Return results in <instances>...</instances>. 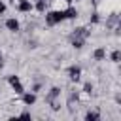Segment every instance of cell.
<instances>
[{
	"label": "cell",
	"mask_w": 121,
	"mask_h": 121,
	"mask_svg": "<svg viewBox=\"0 0 121 121\" xmlns=\"http://www.w3.org/2000/svg\"><path fill=\"white\" fill-rule=\"evenodd\" d=\"M9 2H13V4H15V0H9Z\"/></svg>",
	"instance_id": "obj_32"
},
{
	"label": "cell",
	"mask_w": 121,
	"mask_h": 121,
	"mask_svg": "<svg viewBox=\"0 0 121 121\" xmlns=\"http://www.w3.org/2000/svg\"><path fill=\"white\" fill-rule=\"evenodd\" d=\"M119 59H121V51H119V49H113V51L110 53V60H112V62H119Z\"/></svg>",
	"instance_id": "obj_19"
},
{
	"label": "cell",
	"mask_w": 121,
	"mask_h": 121,
	"mask_svg": "<svg viewBox=\"0 0 121 121\" xmlns=\"http://www.w3.org/2000/svg\"><path fill=\"white\" fill-rule=\"evenodd\" d=\"M93 59L95 60H104L106 59V47H96L93 51Z\"/></svg>",
	"instance_id": "obj_13"
},
{
	"label": "cell",
	"mask_w": 121,
	"mask_h": 121,
	"mask_svg": "<svg viewBox=\"0 0 121 121\" xmlns=\"http://www.w3.org/2000/svg\"><path fill=\"white\" fill-rule=\"evenodd\" d=\"M19 115H21V117H25V119H30V112H26V110H25V112H21Z\"/></svg>",
	"instance_id": "obj_25"
},
{
	"label": "cell",
	"mask_w": 121,
	"mask_h": 121,
	"mask_svg": "<svg viewBox=\"0 0 121 121\" xmlns=\"http://www.w3.org/2000/svg\"><path fill=\"white\" fill-rule=\"evenodd\" d=\"M85 42H87V40H79V38H72V40H70V45H72L74 49H81V47L85 45Z\"/></svg>",
	"instance_id": "obj_16"
},
{
	"label": "cell",
	"mask_w": 121,
	"mask_h": 121,
	"mask_svg": "<svg viewBox=\"0 0 121 121\" xmlns=\"http://www.w3.org/2000/svg\"><path fill=\"white\" fill-rule=\"evenodd\" d=\"M64 2H66V4H72V2H74V0H64Z\"/></svg>",
	"instance_id": "obj_29"
},
{
	"label": "cell",
	"mask_w": 121,
	"mask_h": 121,
	"mask_svg": "<svg viewBox=\"0 0 121 121\" xmlns=\"http://www.w3.org/2000/svg\"><path fill=\"white\" fill-rule=\"evenodd\" d=\"M74 2H81V0H74Z\"/></svg>",
	"instance_id": "obj_31"
},
{
	"label": "cell",
	"mask_w": 121,
	"mask_h": 121,
	"mask_svg": "<svg viewBox=\"0 0 121 121\" xmlns=\"http://www.w3.org/2000/svg\"><path fill=\"white\" fill-rule=\"evenodd\" d=\"M98 119H100V112L96 110H89L85 113V121H98Z\"/></svg>",
	"instance_id": "obj_14"
},
{
	"label": "cell",
	"mask_w": 121,
	"mask_h": 121,
	"mask_svg": "<svg viewBox=\"0 0 121 121\" xmlns=\"http://www.w3.org/2000/svg\"><path fill=\"white\" fill-rule=\"evenodd\" d=\"M2 66H4V57L0 59V68H2Z\"/></svg>",
	"instance_id": "obj_28"
},
{
	"label": "cell",
	"mask_w": 121,
	"mask_h": 121,
	"mask_svg": "<svg viewBox=\"0 0 121 121\" xmlns=\"http://www.w3.org/2000/svg\"><path fill=\"white\" fill-rule=\"evenodd\" d=\"M40 91H42V81H36L32 85V93H40Z\"/></svg>",
	"instance_id": "obj_22"
},
{
	"label": "cell",
	"mask_w": 121,
	"mask_h": 121,
	"mask_svg": "<svg viewBox=\"0 0 121 121\" xmlns=\"http://www.w3.org/2000/svg\"><path fill=\"white\" fill-rule=\"evenodd\" d=\"M64 21V13L59 11V9H49L45 11V25L47 26H57Z\"/></svg>",
	"instance_id": "obj_1"
},
{
	"label": "cell",
	"mask_w": 121,
	"mask_h": 121,
	"mask_svg": "<svg viewBox=\"0 0 121 121\" xmlns=\"http://www.w3.org/2000/svg\"><path fill=\"white\" fill-rule=\"evenodd\" d=\"M0 59H2V49H0Z\"/></svg>",
	"instance_id": "obj_30"
},
{
	"label": "cell",
	"mask_w": 121,
	"mask_h": 121,
	"mask_svg": "<svg viewBox=\"0 0 121 121\" xmlns=\"http://www.w3.org/2000/svg\"><path fill=\"white\" fill-rule=\"evenodd\" d=\"M115 102H117V104L121 102V95H119V93H115Z\"/></svg>",
	"instance_id": "obj_26"
},
{
	"label": "cell",
	"mask_w": 121,
	"mask_h": 121,
	"mask_svg": "<svg viewBox=\"0 0 121 121\" xmlns=\"http://www.w3.org/2000/svg\"><path fill=\"white\" fill-rule=\"evenodd\" d=\"M4 25H6V28H8L9 32H19V30H21V23H19L15 17L6 19V23H4Z\"/></svg>",
	"instance_id": "obj_8"
},
{
	"label": "cell",
	"mask_w": 121,
	"mask_h": 121,
	"mask_svg": "<svg viewBox=\"0 0 121 121\" xmlns=\"http://www.w3.org/2000/svg\"><path fill=\"white\" fill-rule=\"evenodd\" d=\"M51 98H60V87H51L49 93L45 95V102H49Z\"/></svg>",
	"instance_id": "obj_12"
},
{
	"label": "cell",
	"mask_w": 121,
	"mask_h": 121,
	"mask_svg": "<svg viewBox=\"0 0 121 121\" xmlns=\"http://www.w3.org/2000/svg\"><path fill=\"white\" fill-rule=\"evenodd\" d=\"M15 8L19 13H30L34 9V4L30 0H15Z\"/></svg>",
	"instance_id": "obj_6"
},
{
	"label": "cell",
	"mask_w": 121,
	"mask_h": 121,
	"mask_svg": "<svg viewBox=\"0 0 121 121\" xmlns=\"http://www.w3.org/2000/svg\"><path fill=\"white\" fill-rule=\"evenodd\" d=\"M89 36H91V30H89V26H76V28H72V32L68 34V40H72V38L87 40Z\"/></svg>",
	"instance_id": "obj_2"
},
{
	"label": "cell",
	"mask_w": 121,
	"mask_h": 121,
	"mask_svg": "<svg viewBox=\"0 0 121 121\" xmlns=\"http://www.w3.org/2000/svg\"><path fill=\"white\" fill-rule=\"evenodd\" d=\"M8 83H9V87H11L17 95H23V93H25V87H23V83H21L19 76H15V74L8 76Z\"/></svg>",
	"instance_id": "obj_3"
},
{
	"label": "cell",
	"mask_w": 121,
	"mask_h": 121,
	"mask_svg": "<svg viewBox=\"0 0 121 121\" xmlns=\"http://www.w3.org/2000/svg\"><path fill=\"white\" fill-rule=\"evenodd\" d=\"M6 8H8V6H6V2H2V0H0V15H4V13H6Z\"/></svg>",
	"instance_id": "obj_24"
},
{
	"label": "cell",
	"mask_w": 121,
	"mask_h": 121,
	"mask_svg": "<svg viewBox=\"0 0 121 121\" xmlns=\"http://www.w3.org/2000/svg\"><path fill=\"white\" fill-rule=\"evenodd\" d=\"M66 6H68V4H66L64 0H55V2H53V9H59V11H62Z\"/></svg>",
	"instance_id": "obj_20"
},
{
	"label": "cell",
	"mask_w": 121,
	"mask_h": 121,
	"mask_svg": "<svg viewBox=\"0 0 121 121\" xmlns=\"http://www.w3.org/2000/svg\"><path fill=\"white\" fill-rule=\"evenodd\" d=\"M104 9H106V15L112 13V11H117L119 9V0H106L104 2Z\"/></svg>",
	"instance_id": "obj_9"
},
{
	"label": "cell",
	"mask_w": 121,
	"mask_h": 121,
	"mask_svg": "<svg viewBox=\"0 0 121 121\" xmlns=\"http://www.w3.org/2000/svg\"><path fill=\"white\" fill-rule=\"evenodd\" d=\"M62 13H64V19H76V17L79 15V13H78V9H76L74 6H70V4L62 9Z\"/></svg>",
	"instance_id": "obj_10"
},
{
	"label": "cell",
	"mask_w": 121,
	"mask_h": 121,
	"mask_svg": "<svg viewBox=\"0 0 121 121\" xmlns=\"http://www.w3.org/2000/svg\"><path fill=\"white\" fill-rule=\"evenodd\" d=\"M78 104H79V93L78 91H70L68 93V100H66V106L70 112H76L78 110Z\"/></svg>",
	"instance_id": "obj_5"
},
{
	"label": "cell",
	"mask_w": 121,
	"mask_h": 121,
	"mask_svg": "<svg viewBox=\"0 0 121 121\" xmlns=\"http://www.w3.org/2000/svg\"><path fill=\"white\" fill-rule=\"evenodd\" d=\"M47 104H49V108H51L53 112H59V110H60V100H59V98H51Z\"/></svg>",
	"instance_id": "obj_17"
},
{
	"label": "cell",
	"mask_w": 121,
	"mask_h": 121,
	"mask_svg": "<svg viewBox=\"0 0 121 121\" xmlns=\"http://www.w3.org/2000/svg\"><path fill=\"white\" fill-rule=\"evenodd\" d=\"M34 9L40 11V13H43V11L47 9V0H38V2L34 4Z\"/></svg>",
	"instance_id": "obj_15"
},
{
	"label": "cell",
	"mask_w": 121,
	"mask_h": 121,
	"mask_svg": "<svg viewBox=\"0 0 121 121\" xmlns=\"http://www.w3.org/2000/svg\"><path fill=\"white\" fill-rule=\"evenodd\" d=\"M91 2H93V4H95V6H98V4H100V2H102V0H91Z\"/></svg>",
	"instance_id": "obj_27"
},
{
	"label": "cell",
	"mask_w": 121,
	"mask_h": 121,
	"mask_svg": "<svg viewBox=\"0 0 121 121\" xmlns=\"http://www.w3.org/2000/svg\"><path fill=\"white\" fill-rule=\"evenodd\" d=\"M21 98H23V102H25L26 106H32V104L36 102V93H32V91L26 93V91H25V93L21 95Z\"/></svg>",
	"instance_id": "obj_11"
},
{
	"label": "cell",
	"mask_w": 121,
	"mask_h": 121,
	"mask_svg": "<svg viewBox=\"0 0 121 121\" xmlns=\"http://www.w3.org/2000/svg\"><path fill=\"white\" fill-rule=\"evenodd\" d=\"M93 91H95V85H93L91 81H85V83H83V93H87V95H91Z\"/></svg>",
	"instance_id": "obj_21"
},
{
	"label": "cell",
	"mask_w": 121,
	"mask_h": 121,
	"mask_svg": "<svg viewBox=\"0 0 121 121\" xmlns=\"http://www.w3.org/2000/svg\"><path fill=\"white\" fill-rule=\"evenodd\" d=\"M89 21H91L93 25H98V23L102 21V17H100V11H93V13H91V17H89Z\"/></svg>",
	"instance_id": "obj_18"
},
{
	"label": "cell",
	"mask_w": 121,
	"mask_h": 121,
	"mask_svg": "<svg viewBox=\"0 0 121 121\" xmlns=\"http://www.w3.org/2000/svg\"><path fill=\"white\" fill-rule=\"evenodd\" d=\"M119 25V11H112L108 13V19H106V28H113Z\"/></svg>",
	"instance_id": "obj_7"
},
{
	"label": "cell",
	"mask_w": 121,
	"mask_h": 121,
	"mask_svg": "<svg viewBox=\"0 0 121 121\" xmlns=\"http://www.w3.org/2000/svg\"><path fill=\"white\" fill-rule=\"evenodd\" d=\"M26 47H30V49H36V47H38V42H36V40H28V42H26Z\"/></svg>",
	"instance_id": "obj_23"
},
{
	"label": "cell",
	"mask_w": 121,
	"mask_h": 121,
	"mask_svg": "<svg viewBox=\"0 0 121 121\" xmlns=\"http://www.w3.org/2000/svg\"><path fill=\"white\" fill-rule=\"evenodd\" d=\"M66 74H68V79H70L72 83H78V81L81 79V68H79L78 64H72V66H68Z\"/></svg>",
	"instance_id": "obj_4"
},
{
	"label": "cell",
	"mask_w": 121,
	"mask_h": 121,
	"mask_svg": "<svg viewBox=\"0 0 121 121\" xmlns=\"http://www.w3.org/2000/svg\"><path fill=\"white\" fill-rule=\"evenodd\" d=\"M47 2H49V0H47Z\"/></svg>",
	"instance_id": "obj_33"
}]
</instances>
